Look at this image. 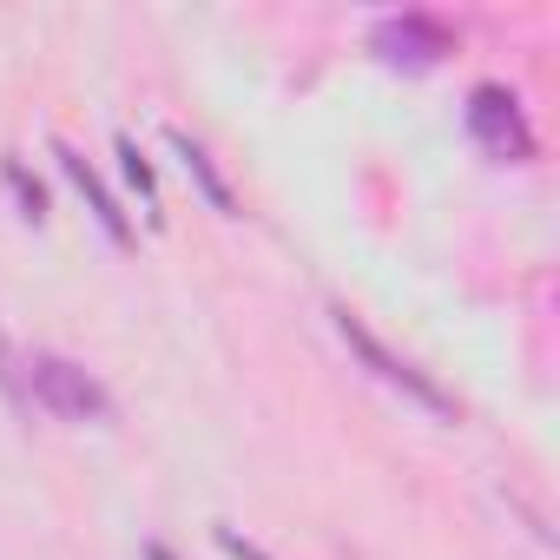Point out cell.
Listing matches in <instances>:
<instances>
[{"instance_id": "6da1fadb", "label": "cell", "mask_w": 560, "mask_h": 560, "mask_svg": "<svg viewBox=\"0 0 560 560\" xmlns=\"http://www.w3.org/2000/svg\"><path fill=\"white\" fill-rule=\"evenodd\" d=\"M21 376H27V402H40L54 422H113V396L86 363L60 350H27Z\"/></svg>"}, {"instance_id": "7a4b0ae2", "label": "cell", "mask_w": 560, "mask_h": 560, "mask_svg": "<svg viewBox=\"0 0 560 560\" xmlns=\"http://www.w3.org/2000/svg\"><path fill=\"white\" fill-rule=\"evenodd\" d=\"M330 317H337V337L357 350V363H363V370H370L383 389L409 396V402H416V409H429L435 422H455V396H448V389H442L429 370H416L409 357H396V350H389V343H383V337L363 324V317H350V311H330Z\"/></svg>"}, {"instance_id": "3957f363", "label": "cell", "mask_w": 560, "mask_h": 560, "mask_svg": "<svg viewBox=\"0 0 560 560\" xmlns=\"http://www.w3.org/2000/svg\"><path fill=\"white\" fill-rule=\"evenodd\" d=\"M468 139H475L488 159H501V165H527V159H534V126H527L521 100H514L508 86H494V80H481V86L468 93Z\"/></svg>"}, {"instance_id": "277c9868", "label": "cell", "mask_w": 560, "mask_h": 560, "mask_svg": "<svg viewBox=\"0 0 560 560\" xmlns=\"http://www.w3.org/2000/svg\"><path fill=\"white\" fill-rule=\"evenodd\" d=\"M370 47H376V60L422 73V67H442V60L455 54V34H448L435 14H416V8H409V14H389V21H376Z\"/></svg>"}, {"instance_id": "5b68a950", "label": "cell", "mask_w": 560, "mask_h": 560, "mask_svg": "<svg viewBox=\"0 0 560 560\" xmlns=\"http://www.w3.org/2000/svg\"><path fill=\"white\" fill-rule=\"evenodd\" d=\"M54 159H60V172H67V178L80 185V198H86V211L100 218V231H106V237H113L119 250H132V224H126V211H119V198L106 191V178H100V172H93V165H86V159H80L73 145H54Z\"/></svg>"}, {"instance_id": "8992f818", "label": "cell", "mask_w": 560, "mask_h": 560, "mask_svg": "<svg viewBox=\"0 0 560 560\" xmlns=\"http://www.w3.org/2000/svg\"><path fill=\"white\" fill-rule=\"evenodd\" d=\"M165 139H172V152L185 159V172H191V185L205 191V205H211L218 218H237V191H231V178L218 172V159H211V152H205V145H198V139H191L185 126H165Z\"/></svg>"}, {"instance_id": "52a82bcc", "label": "cell", "mask_w": 560, "mask_h": 560, "mask_svg": "<svg viewBox=\"0 0 560 560\" xmlns=\"http://www.w3.org/2000/svg\"><path fill=\"white\" fill-rule=\"evenodd\" d=\"M113 152H119V172H126V185H132V191L145 198V211L159 218V178H152V165H145L139 139H126V132H119V139H113Z\"/></svg>"}, {"instance_id": "ba28073f", "label": "cell", "mask_w": 560, "mask_h": 560, "mask_svg": "<svg viewBox=\"0 0 560 560\" xmlns=\"http://www.w3.org/2000/svg\"><path fill=\"white\" fill-rule=\"evenodd\" d=\"M8 185H14V198H21V218H47V191L27 178V165H21V159H8Z\"/></svg>"}, {"instance_id": "9c48e42d", "label": "cell", "mask_w": 560, "mask_h": 560, "mask_svg": "<svg viewBox=\"0 0 560 560\" xmlns=\"http://www.w3.org/2000/svg\"><path fill=\"white\" fill-rule=\"evenodd\" d=\"M0 389H8L14 409H27V376H21V357L8 350V337H0Z\"/></svg>"}, {"instance_id": "30bf717a", "label": "cell", "mask_w": 560, "mask_h": 560, "mask_svg": "<svg viewBox=\"0 0 560 560\" xmlns=\"http://www.w3.org/2000/svg\"><path fill=\"white\" fill-rule=\"evenodd\" d=\"M218 547H224V553H231V560H270V553H264V547H257V540H244V534H237V527H218Z\"/></svg>"}, {"instance_id": "8fae6325", "label": "cell", "mask_w": 560, "mask_h": 560, "mask_svg": "<svg viewBox=\"0 0 560 560\" xmlns=\"http://www.w3.org/2000/svg\"><path fill=\"white\" fill-rule=\"evenodd\" d=\"M145 560H178V553H172L165 540H145Z\"/></svg>"}]
</instances>
